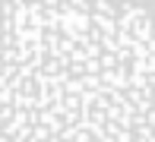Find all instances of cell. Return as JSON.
<instances>
[{
  "label": "cell",
  "instance_id": "obj_1",
  "mask_svg": "<svg viewBox=\"0 0 155 142\" xmlns=\"http://www.w3.org/2000/svg\"><path fill=\"white\" fill-rule=\"evenodd\" d=\"M0 142H155V0H0Z\"/></svg>",
  "mask_w": 155,
  "mask_h": 142
}]
</instances>
